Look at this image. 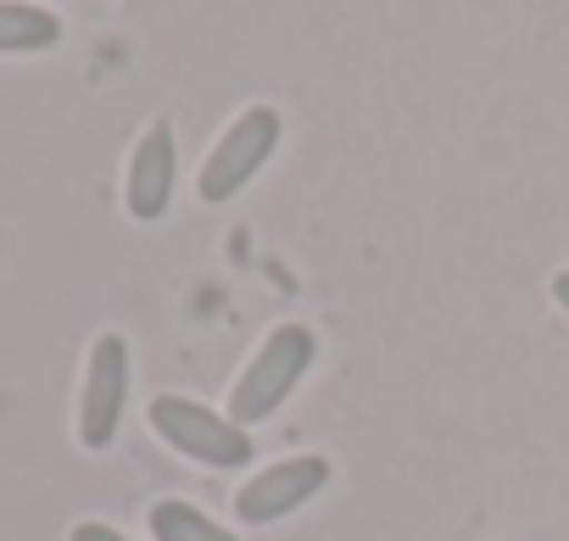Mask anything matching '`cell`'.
Returning a JSON list of instances; mask_svg holds the SVG:
<instances>
[{
    "label": "cell",
    "instance_id": "6da1fadb",
    "mask_svg": "<svg viewBox=\"0 0 569 541\" xmlns=\"http://www.w3.org/2000/svg\"><path fill=\"white\" fill-rule=\"evenodd\" d=\"M313 358H319V335L308 330V324H279L257 352H251V363H246V374L234 380V391H229V419L234 424H262V419H273L279 408H284V397H291L297 385H302V374L313 369Z\"/></svg>",
    "mask_w": 569,
    "mask_h": 541
},
{
    "label": "cell",
    "instance_id": "7a4b0ae2",
    "mask_svg": "<svg viewBox=\"0 0 569 541\" xmlns=\"http://www.w3.org/2000/svg\"><path fill=\"white\" fill-rule=\"evenodd\" d=\"M151 430L173 452H184L207 469H246L257 458V441L246 424H234L229 413H212L190 397H151Z\"/></svg>",
    "mask_w": 569,
    "mask_h": 541
},
{
    "label": "cell",
    "instance_id": "3957f363",
    "mask_svg": "<svg viewBox=\"0 0 569 541\" xmlns=\"http://www.w3.org/2000/svg\"><path fill=\"white\" fill-rule=\"evenodd\" d=\"M279 134H284V118H279L273 107H246V112L218 134V146H212L207 162H201V179H196L201 201H207V207L234 201V196L262 173V162L279 151Z\"/></svg>",
    "mask_w": 569,
    "mask_h": 541
},
{
    "label": "cell",
    "instance_id": "277c9868",
    "mask_svg": "<svg viewBox=\"0 0 569 541\" xmlns=\"http://www.w3.org/2000/svg\"><path fill=\"white\" fill-rule=\"evenodd\" d=\"M129 408V341L123 335H96L90 363H84V397H79V441L90 452H107L118 441Z\"/></svg>",
    "mask_w": 569,
    "mask_h": 541
},
{
    "label": "cell",
    "instance_id": "5b68a950",
    "mask_svg": "<svg viewBox=\"0 0 569 541\" xmlns=\"http://www.w3.org/2000/svg\"><path fill=\"white\" fill-rule=\"evenodd\" d=\"M325 485H330V458H319V452L284 458V463H268L262 474H251L234 491V513H240V524H279L302 502H313Z\"/></svg>",
    "mask_w": 569,
    "mask_h": 541
},
{
    "label": "cell",
    "instance_id": "8992f818",
    "mask_svg": "<svg viewBox=\"0 0 569 541\" xmlns=\"http://www.w3.org/2000/svg\"><path fill=\"white\" fill-rule=\"evenodd\" d=\"M173 179H179V146H173V123L157 118L140 146L129 151V173H123V207L140 223H157L173 207Z\"/></svg>",
    "mask_w": 569,
    "mask_h": 541
},
{
    "label": "cell",
    "instance_id": "52a82bcc",
    "mask_svg": "<svg viewBox=\"0 0 569 541\" xmlns=\"http://www.w3.org/2000/svg\"><path fill=\"white\" fill-rule=\"evenodd\" d=\"M62 40V18L29 0H0V57H34Z\"/></svg>",
    "mask_w": 569,
    "mask_h": 541
},
{
    "label": "cell",
    "instance_id": "ba28073f",
    "mask_svg": "<svg viewBox=\"0 0 569 541\" xmlns=\"http://www.w3.org/2000/svg\"><path fill=\"white\" fill-rule=\"evenodd\" d=\"M151 535L157 541H234V530H223L218 519H207L196 502H179V497L151 508Z\"/></svg>",
    "mask_w": 569,
    "mask_h": 541
},
{
    "label": "cell",
    "instance_id": "9c48e42d",
    "mask_svg": "<svg viewBox=\"0 0 569 541\" xmlns=\"http://www.w3.org/2000/svg\"><path fill=\"white\" fill-rule=\"evenodd\" d=\"M68 541H129L123 530H112V524H101V519H84V524H73L68 530Z\"/></svg>",
    "mask_w": 569,
    "mask_h": 541
},
{
    "label": "cell",
    "instance_id": "30bf717a",
    "mask_svg": "<svg viewBox=\"0 0 569 541\" xmlns=\"http://www.w3.org/2000/svg\"><path fill=\"white\" fill-rule=\"evenodd\" d=\"M552 302L569 313V268H563V274H552Z\"/></svg>",
    "mask_w": 569,
    "mask_h": 541
}]
</instances>
